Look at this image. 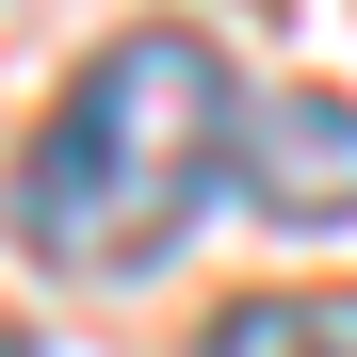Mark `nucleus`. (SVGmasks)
<instances>
[{"label":"nucleus","instance_id":"obj_1","mask_svg":"<svg viewBox=\"0 0 357 357\" xmlns=\"http://www.w3.org/2000/svg\"><path fill=\"white\" fill-rule=\"evenodd\" d=\"M211 178H244L227 49L211 33H114L17 162V244L49 276H162L178 227L211 211Z\"/></svg>","mask_w":357,"mask_h":357},{"label":"nucleus","instance_id":"obj_2","mask_svg":"<svg viewBox=\"0 0 357 357\" xmlns=\"http://www.w3.org/2000/svg\"><path fill=\"white\" fill-rule=\"evenodd\" d=\"M244 195L276 227H357V98H325V82L260 98L244 114Z\"/></svg>","mask_w":357,"mask_h":357},{"label":"nucleus","instance_id":"obj_3","mask_svg":"<svg viewBox=\"0 0 357 357\" xmlns=\"http://www.w3.org/2000/svg\"><path fill=\"white\" fill-rule=\"evenodd\" d=\"M195 357H357V292H260V309H227Z\"/></svg>","mask_w":357,"mask_h":357}]
</instances>
